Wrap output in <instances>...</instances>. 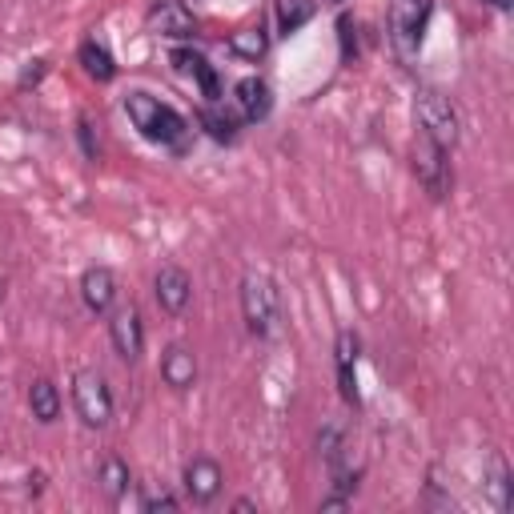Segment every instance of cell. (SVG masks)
<instances>
[{"instance_id":"obj_14","label":"cell","mask_w":514,"mask_h":514,"mask_svg":"<svg viewBox=\"0 0 514 514\" xmlns=\"http://www.w3.org/2000/svg\"><path fill=\"white\" fill-rule=\"evenodd\" d=\"M161 382L169 390H177V394H185V390L197 386V358H193L189 346H169L161 354Z\"/></svg>"},{"instance_id":"obj_12","label":"cell","mask_w":514,"mask_h":514,"mask_svg":"<svg viewBox=\"0 0 514 514\" xmlns=\"http://www.w3.org/2000/svg\"><path fill=\"white\" fill-rule=\"evenodd\" d=\"M81 302H85L89 314H109L113 302H117V278H113V270L89 266L81 274Z\"/></svg>"},{"instance_id":"obj_17","label":"cell","mask_w":514,"mask_h":514,"mask_svg":"<svg viewBox=\"0 0 514 514\" xmlns=\"http://www.w3.org/2000/svg\"><path fill=\"white\" fill-rule=\"evenodd\" d=\"M229 53L241 57V61H262L270 53V33L262 25H245L229 37Z\"/></svg>"},{"instance_id":"obj_30","label":"cell","mask_w":514,"mask_h":514,"mask_svg":"<svg viewBox=\"0 0 514 514\" xmlns=\"http://www.w3.org/2000/svg\"><path fill=\"white\" fill-rule=\"evenodd\" d=\"M482 5H490V9H510L514 0H482Z\"/></svg>"},{"instance_id":"obj_25","label":"cell","mask_w":514,"mask_h":514,"mask_svg":"<svg viewBox=\"0 0 514 514\" xmlns=\"http://www.w3.org/2000/svg\"><path fill=\"white\" fill-rule=\"evenodd\" d=\"M77 137H81L85 157H89V161H97V157H101V149H97V137H93V121H89V117H81V121H77Z\"/></svg>"},{"instance_id":"obj_2","label":"cell","mask_w":514,"mask_h":514,"mask_svg":"<svg viewBox=\"0 0 514 514\" xmlns=\"http://www.w3.org/2000/svg\"><path fill=\"white\" fill-rule=\"evenodd\" d=\"M241 318L253 338H274L282 322V294L266 274L241 278Z\"/></svg>"},{"instance_id":"obj_15","label":"cell","mask_w":514,"mask_h":514,"mask_svg":"<svg viewBox=\"0 0 514 514\" xmlns=\"http://www.w3.org/2000/svg\"><path fill=\"white\" fill-rule=\"evenodd\" d=\"M29 410H33V418H37L41 426H53V422L61 418V390H57L49 378H37V382L29 386Z\"/></svg>"},{"instance_id":"obj_10","label":"cell","mask_w":514,"mask_h":514,"mask_svg":"<svg viewBox=\"0 0 514 514\" xmlns=\"http://www.w3.org/2000/svg\"><path fill=\"white\" fill-rule=\"evenodd\" d=\"M149 29L157 37H169V41H189L197 33V21L181 0H157V5L149 9Z\"/></svg>"},{"instance_id":"obj_6","label":"cell","mask_w":514,"mask_h":514,"mask_svg":"<svg viewBox=\"0 0 514 514\" xmlns=\"http://www.w3.org/2000/svg\"><path fill=\"white\" fill-rule=\"evenodd\" d=\"M73 406H77V418L89 426V430H101L113 422V394H109V382L93 370H81L73 378Z\"/></svg>"},{"instance_id":"obj_7","label":"cell","mask_w":514,"mask_h":514,"mask_svg":"<svg viewBox=\"0 0 514 514\" xmlns=\"http://www.w3.org/2000/svg\"><path fill=\"white\" fill-rule=\"evenodd\" d=\"M181 482H185V494H189L193 502H201V506H205V502H213V498L221 494L225 474H221V462H217V458L197 454V458H189V462H185Z\"/></svg>"},{"instance_id":"obj_13","label":"cell","mask_w":514,"mask_h":514,"mask_svg":"<svg viewBox=\"0 0 514 514\" xmlns=\"http://www.w3.org/2000/svg\"><path fill=\"white\" fill-rule=\"evenodd\" d=\"M233 101H237V109H241V117H245L249 125L266 121L270 109H274V93H270V85H266L262 77H241V81L233 85Z\"/></svg>"},{"instance_id":"obj_9","label":"cell","mask_w":514,"mask_h":514,"mask_svg":"<svg viewBox=\"0 0 514 514\" xmlns=\"http://www.w3.org/2000/svg\"><path fill=\"white\" fill-rule=\"evenodd\" d=\"M109 342H113V350H117L121 362L133 366V362L141 358V350H145V326H141V314H137L133 306L113 314V322H109Z\"/></svg>"},{"instance_id":"obj_31","label":"cell","mask_w":514,"mask_h":514,"mask_svg":"<svg viewBox=\"0 0 514 514\" xmlns=\"http://www.w3.org/2000/svg\"><path fill=\"white\" fill-rule=\"evenodd\" d=\"M334 5H342V0H334Z\"/></svg>"},{"instance_id":"obj_18","label":"cell","mask_w":514,"mask_h":514,"mask_svg":"<svg viewBox=\"0 0 514 514\" xmlns=\"http://www.w3.org/2000/svg\"><path fill=\"white\" fill-rule=\"evenodd\" d=\"M77 57H81V65H85V73H89L93 81H113V77H117V61H113V53H109L105 41L89 37Z\"/></svg>"},{"instance_id":"obj_3","label":"cell","mask_w":514,"mask_h":514,"mask_svg":"<svg viewBox=\"0 0 514 514\" xmlns=\"http://www.w3.org/2000/svg\"><path fill=\"white\" fill-rule=\"evenodd\" d=\"M414 117H418V133L438 141L442 149H454L458 137H462V117H458V105L438 93V89H418L414 97Z\"/></svg>"},{"instance_id":"obj_19","label":"cell","mask_w":514,"mask_h":514,"mask_svg":"<svg viewBox=\"0 0 514 514\" xmlns=\"http://www.w3.org/2000/svg\"><path fill=\"white\" fill-rule=\"evenodd\" d=\"M314 13H318V0H274V17H278L282 37L298 33L302 25H310Z\"/></svg>"},{"instance_id":"obj_24","label":"cell","mask_w":514,"mask_h":514,"mask_svg":"<svg viewBox=\"0 0 514 514\" xmlns=\"http://www.w3.org/2000/svg\"><path fill=\"white\" fill-rule=\"evenodd\" d=\"M338 33H342V57L350 61V57L358 53V25H354L350 17H342V21H338Z\"/></svg>"},{"instance_id":"obj_28","label":"cell","mask_w":514,"mask_h":514,"mask_svg":"<svg viewBox=\"0 0 514 514\" xmlns=\"http://www.w3.org/2000/svg\"><path fill=\"white\" fill-rule=\"evenodd\" d=\"M346 502H350L346 494H330V498L322 502V510H346Z\"/></svg>"},{"instance_id":"obj_23","label":"cell","mask_w":514,"mask_h":514,"mask_svg":"<svg viewBox=\"0 0 514 514\" xmlns=\"http://www.w3.org/2000/svg\"><path fill=\"white\" fill-rule=\"evenodd\" d=\"M318 450H322V458H326V462H330L334 454H342V450H346V430H342L338 422L322 426V434H318Z\"/></svg>"},{"instance_id":"obj_16","label":"cell","mask_w":514,"mask_h":514,"mask_svg":"<svg viewBox=\"0 0 514 514\" xmlns=\"http://www.w3.org/2000/svg\"><path fill=\"white\" fill-rule=\"evenodd\" d=\"M97 482H101V490L117 502V498H125V494H129V486H133V470H129V462H125V458L105 454V458H101V466H97Z\"/></svg>"},{"instance_id":"obj_5","label":"cell","mask_w":514,"mask_h":514,"mask_svg":"<svg viewBox=\"0 0 514 514\" xmlns=\"http://www.w3.org/2000/svg\"><path fill=\"white\" fill-rule=\"evenodd\" d=\"M410 169H414L418 185H422L434 201H442V197L450 193V185H454V173H450V149H442L438 141H430V137H422V133L414 137Z\"/></svg>"},{"instance_id":"obj_4","label":"cell","mask_w":514,"mask_h":514,"mask_svg":"<svg viewBox=\"0 0 514 514\" xmlns=\"http://www.w3.org/2000/svg\"><path fill=\"white\" fill-rule=\"evenodd\" d=\"M434 17V0H390V45L402 61H414Z\"/></svg>"},{"instance_id":"obj_27","label":"cell","mask_w":514,"mask_h":514,"mask_svg":"<svg viewBox=\"0 0 514 514\" xmlns=\"http://www.w3.org/2000/svg\"><path fill=\"white\" fill-rule=\"evenodd\" d=\"M45 69H49V61H45V57H37V61H29V65L21 69V77H17V85H21V89H29V85H37V81L45 77Z\"/></svg>"},{"instance_id":"obj_11","label":"cell","mask_w":514,"mask_h":514,"mask_svg":"<svg viewBox=\"0 0 514 514\" xmlns=\"http://www.w3.org/2000/svg\"><path fill=\"white\" fill-rule=\"evenodd\" d=\"M358 350H362L358 334H354V330H338V342H334V366H338V390H342V398H346L350 406H358V374H354Z\"/></svg>"},{"instance_id":"obj_21","label":"cell","mask_w":514,"mask_h":514,"mask_svg":"<svg viewBox=\"0 0 514 514\" xmlns=\"http://www.w3.org/2000/svg\"><path fill=\"white\" fill-rule=\"evenodd\" d=\"M482 490L490 494V502L498 510H510V470L502 458H490V474L482 478Z\"/></svg>"},{"instance_id":"obj_1","label":"cell","mask_w":514,"mask_h":514,"mask_svg":"<svg viewBox=\"0 0 514 514\" xmlns=\"http://www.w3.org/2000/svg\"><path fill=\"white\" fill-rule=\"evenodd\" d=\"M125 113H129L133 129H137L145 141H153V145H161V149H185L189 121H185L173 105H161L157 97L133 89V93L125 97Z\"/></svg>"},{"instance_id":"obj_22","label":"cell","mask_w":514,"mask_h":514,"mask_svg":"<svg viewBox=\"0 0 514 514\" xmlns=\"http://www.w3.org/2000/svg\"><path fill=\"white\" fill-rule=\"evenodd\" d=\"M193 81H197V89H201V97H205V105H217L221 101V81H217V69L201 57L197 65H193V73H189Z\"/></svg>"},{"instance_id":"obj_29","label":"cell","mask_w":514,"mask_h":514,"mask_svg":"<svg viewBox=\"0 0 514 514\" xmlns=\"http://www.w3.org/2000/svg\"><path fill=\"white\" fill-rule=\"evenodd\" d=\"M233 510H237V514H249V510H253V502H249V498H237V502H233Z\"/></svg>"},{"instance_id":"obj_26","label":"cell","mask_w":514,"mask_h":514,"mask_svg":"<svg viewBox=\"0 0 514 514\" xmlns=\"http://www.w3.org/2000/svg\"><path fill=\"white\" fill-rule=\"evenodd\" d=\"M181 502L169 494V490H153V494H145V502H141V510H149V514H157V510H177Z\"/></svg>"},{"instance_id":"obj_8","label":"cell","mask_w":514,"mask_h":514,"mask_svg":"<svg viewBox=\"0 0 514 514\" xmlns=\"http://www.w3.org/2000/svg\"><path fill=\"white\" fill-rule=\"evenodd\" d=\"M153 298L165 314H185V306L193 298V278L181 266H161L153 278Z\"/></svg>"},{"instance_id":"obj_20","label":"cell","mask_w":514,"mask_h":514,"mask_svg":"<svg viewBox=\"0 0 514 514\" xmlns=\"http://www.w3.org/2000/svg\"><path fill=\"white\" fill-rule=\"evenodd\" d=\"M197 125H201L213 141H221V145L237 141V121H233L229 113H221L217 105H201V109H197Z\"/></svg>"}]
</instances>
